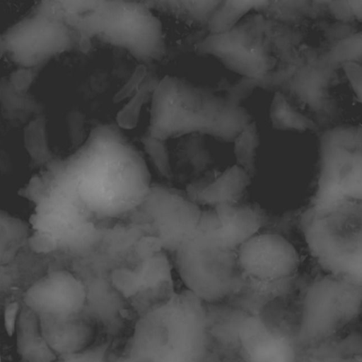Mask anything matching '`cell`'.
I'll use <instances>...</instances> for the list:
<instances>
[{"label":"cell","mask_w":362,"mask_h":362,"mask_svg":"<svg viewBox=\"0 0 362 362\" xmlns=\"http://www.w3.org/2000/svg\"><path fill=\"white\" fill-rule=\"evenodd\" d=\"M78 152L79 199L95 220L131 214L141 204L151 187L147 168L116 127L94 128Z\"/></svg>","instance_id":"6da1fadb"},{"label":"cell","mask_w":362,"mask_h":362,"mask_svg":"<svg viewBox=\"0 0 362 362\" xmlns=\"http://www.w3.org/2000/svg\"><path fill=\"white\" fill-rule=\"evenodd\" d=\"M123 362H213L206 305L183 289L138 317Z\"/></svg>","instance_id":"7a4b0ae2"},{"label":"cell","mask_w":362,"mask_h":362,"mask_svg":"<svg viewBox=\"0 0 362 362\" xmlns=\"http://www.w3.org/2000/svg\"><path fill=\"white\" fill-rule=\"evenodd\" d=\"M216 221L214 210L202 212L195 231L174 251L183 289L206 305L233 298L244 282L237 251L223 248L215 237Z\"/></svg>","instance_id":"3957f363"},{"label":"cell","mask_w":362,"mask_h":362,"mask_svg":"<svg viewBox=\"0 0 362 362\" xmlns=\"http://www.w3.org/2000/svg\"><path fill=\"white\" fill-rule=\"evenodd\" d=\"M361 299L360 282L334 274L311 282L303 293L293 332L298 349L334 341L358 317Z\"/></svg>","instance_id":"277c9868"},{"label":"cell","mask_w":362,"mask_h":362,"mask_svg":"<svg viewBox=\"0 0 362 362\" xmlns=\"http://www.w3.org/2000/svg\"><path fill=\"white\" fill-rule=\"evenodd\" d=\"M83 8L78 24L82 35L125 49L142 61L162 56L160 25L146 6L127 1H88Z\"/></svg>","instance_id":"5b68a950"},{"label":"cell","mask_w":362,"mask_h":362,"mask_svg":"<svg viewBox=\"0 0 362 362\" xmlns=\"http://www.w3.org/2000/svg\"><path fill=\"white\" fill-rule=\"evenodd\" d=\"M202 211L193 199L163 186H151L141 204L130 214L134 225L160 249L173 251L195 231Z\"/></svg>","instance_id":"8992f818"},{"label":"cell","mask_w":362,"mask_h":362,"mask_svg":"<svg viewBox=\"0 0 362 362\" xmlns=\"http://www.w3.org/2000/svg\"><path fill=\"white\" fill-rule=\"evenodd\" d=\"M170 264L154 252L134 266L116 270L110 281L136 317L168 300L175 288Z\"/></svg>","instance_id":"52a82bcc"},{"label":"cell","mask_w":362,"mask_h":362,"mask_svg":"<svg viewBox=\"0 0 362 362\" xmlns=\"http://www.w3.org/2000/svg\"><path fill=\"white\" fill-rule=\"evenodd\" d=\"M240 314L233 333L238 362H299L300 349L293 333L260 312L241 309Z\"/></svg>","instance_id":"ba28073f"},{"label":"cell","mask_w":362,"mask_h":362,"mask_svg":"<svg viewBox=\"0 0 362 362\" xmlns=\"http://www.w3.org/2000/svg\"><path fill=\"white\" fill-rule=\"evenodd\" d=\"M86 287L81 276L71 270L52 269L31 283L23 295V306L39 317L68 319L83 314Z\"/></svg>","instance_id":"9c48e42d"},{"label":"cell","mask_w":362,"mask_h":362,"mask_svg":"<svg viewBox=\"0 0 362 362\" xmlns=\"http://www.w3.org/2000/svg\"><path fill=\"white\" fill-rule=\"evenodd\" d=\"M237 258L244 279L257 282L292 279L299 265L293 246L272 233L255 234L238 249Z\"/></svg>","instance_id":"30bf717a"},{"label":"cell","mask_w":362,"mask_h":362,"mask_svg":"<svg viewBox=\"0 0 362 362\" xmlns=\"http://www.w3.org/2000/svg\"><path fill=\"white\" fill-rule=\"evenodd\" d=\"M332 215V224L330 217H325L317 220L316 225H313L314 228L327 234V237L310 236V238L322 239V241L327 240L328 242L312 246L315 252L319 254V258L325 259L327 264H329L333 268V274L335 270L339 271V276L346 277L345 268H352L356 263L357 256V234L356 227L351 229V220L349 215H344L343 211L340 213V220L339 224V215L337 211Z\"/></svg>","instance_id":"8fae6325"},{"label":"cell","mask_w":362,"mask_h":362,"mask_svg":"<svg viewBox=\"0 0 362 362\" xmlns=\"http://www.w3.org/2000/svg\"><path fill=\"white\" fill-rule=\"evenodd\" d=\"M38 317L42 333L57 357L88 349L103 336L98 324L83 314L68 319Z\"/></svg>","instance_id":"7c38bea8"},{"label":"cell","mask_w":362,"mask_h":362,"mask_svg":"<svg viewBox=\"0 0 362 362\" xmlns=\"http://www.w3.org/2000/svg\"><path fill=\"white\" fill-rule=\"evenodd\" d=\"M217 221L214 234L221 245L237 251L246 241L259 233L263 222L260 212L249 205H222L214 209Z\"/></svg>","instance_id":"4fadbf2b"},{"label":"cell","mask_w":362,"mask_h":362,"mask_svg":"<svg viewBox=\"0 0 362 362\" xmlns=\"http://www.w3.org/2000/svg\"><path fill=\"white\" fill-rule=\"evenodd\" d=\"M14 336L16 351L22 362H54L57 359L42 333L38 316L23 305Z\"/></svg>","instance_id":"5bb4252c"},{"label":"cell","mask_w":362,"mask_h":362,"mask_svg":"<svg viewBox=\"0 0 362 362\" xmlns=\"http://www.w3.org/2000/svg\"><path fill=\"white\" fill-rule=\"evenodd\" d=\"M250 179L243 169L234 165L200 190L197 195V200L215 207L237 204L249 186Z\"/></svg>","instance_id":"9a60e30c"},{"label":"cell","mask_w":362,"mask_h":362,"mask_svg":"<svg viewBox=\"0 0 362 362\" xmlns=\"http://www.w3.org/2000/svg\"><path fill=\"white\" fill-rule=\"evenodd\" d=\"M30 234L31 230L25 220L0 207V268L18 256Z\"/></svg>","instance_id":"2e32d148"},{"label":"cell","mask_w":362,"mask_h":362,"mask_svg":"<svg viewBox=\"0 0 362 362\" xmlns=\"http://www.w3.org/2000/svg\"><path fill=\"white\" fill-rule=\"evenodd\" d=\"M115 341L113 338L103 336L88 349L59 356L54 362H110Z\"/></svg>","instance_id":"e0dca14e"},{"label":"cell","mask_w":362,"mask_h":362,"mask_svg":"<svg viewBox=\"0 0 362 362\" xmlns=\"http://www.w3.org/2000/svg\"><path fill=\"white\" fill-rule=\"evenodd\" d=\"M344 348L332 346V341L315 348L305 350V358L300 356L299 362H361L356 353L343 351Z\"/></svg>","instance_id":"ac0fdd59"},{"label":"cell","mask_w":362,"mask_h":362,"mask_svg":"<svg viewBox=\"0 0 362 362\" xmlns=\"http://www.w3.org/2000/svg\"><path fill=\"white\" fill-rule=\"evenodd\" d=\"M21 307L18 302L6 305L3 313L4 327L8 336H14Z\"/></svg>","instance_id":"d6986e66"},{"label":"cell","mask_w":362,"mask_h":362,"mask_svg":"<svg viewBox=\"0 0 362 362\" xmlns=\"http://www.w3.org/2000/svg\"><path fill=\"white\" fill-rule=\"evenodd\" d=\"M0 362H1V351H0Z\"/></svg>","instance_id":"ffe728a7"}]
</instances>
